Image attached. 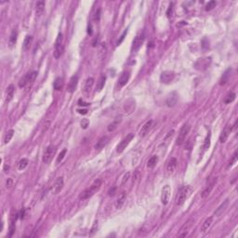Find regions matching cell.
Returning a JSON list of instances; mask_svg holds the SVG:
<instances>
[{"label": "cell", "mask_w": 238, "mask_h": 238, "mask_svg": "<svg viewBox=\"0 0 238 238\" xmlns=\"http://www.w3.org/2000/svg\"><path fill=\"white\" fill-rule=\"evenodd\" d=\"M216 6V1H209L206 6V10H211Z\"/></svg>", "instance_id": "60d3db41"}, {"label": "cell", "mask_w": 238, "mask_h": 238, "mask_svg": "<svg viewBox=\"0 0 238 238\" xmlns=\"http://www.w3.org/2000/svg\"><path fill=\"white\" fill-rule=\"evenodd\" d=\"M170 193H171V189L169 185L164 186L162 190V195H161V201H162L163 205H167L170 199Z\"/></svg>", "instance_id": "9c48e42d"}, {"label": "cell", "mask_w": 238, "mask_h": 238, "mask_svg": "<svg viewBox=\"0 0 238 238\" xmlns=\"http://www.w3.org/2000/svg\"><path fill=\"white\" fill-rule=\"evenodd\" d=\"M143 40H144V34H139L138 36L134 38L132 42V47H131V50L133 52H136L139 50V47H142V43H143Z\"/></svg>", "instance_id": "ba28073f"}, {"label": "cell", "mask_w": 238, "mask_h": 238, "mask_svg": "<svg viewBox=\"0 0 238 238\" xmlns=\"http://www.w3.org/2000/svg\"><path fill=\"white\" fill-rule=\"evenodd\" d=\"M236 161H237V152H235L234 153V155L233 156V158H232V160L230 161V163H229V167L230 166H234L235 163H236Z\"/></svg>", "instance_id": "b9f144b4"}, {"label": "cell", "mask_w": 238, "mask_h": 238, "mask_svg": "<svg viewBox=\"0 0 238 238\" xmlns=\"http://www.w3.org/2000/svg\"><path fill=\"white\" fill-rule=\"evenodd\" d=\"M14 92H15V87H14L13 85H9L8 87V88H7V95H6V102L7 103L9 102L12 100V98L14 96Z\"/></svg>", "instance_id": "7402d4cb"}, {"label": "cell", "mask_w": 238, "mask_h": 238, "mask_svg": "<svg viewBox=\"0 0 238 238\" xmlns=\"http://www.w3.org/2000/svg\"><path fill=\"white\" fill-rule=\"evenodd\" d=\"M37 75V72H36V71L31 72V73L30 72L27 73L19 81V87L24 88L28 85V84H32L34 81V79H36Z\"/></svg>", "instance_id": "277c9868"}, {"label": "cell", "mask_w": 238, "mask_h": 238, "mask_svg": "<svg viewBox=\"0 0 238 238\" xmlns=\"http://www.w3.org/2000/svg\"><path fill=\"white\" fill-rule=\"evenodd\" d=\"M217 178H215L210 183H209V185H207V188L205 189L204 191H203V193H202V194H201V196H202V198H206L207 196H208L209 194H210V193H211V191L213 190V188H214V186L216 185V183H217Z\"/></svg>", "instance_id": "2e32d148"}, {"label": "cell", "mask_w": 238, "mask_h": 238, "mask_svg": "<svg viewBox=\"0 0 238 238\" xmlns=\"http://www.w3.org/2000/svg\"><path fill=\"white\" fill-rule=\"evenodd\" d=\"M235 97H236L235 93H234V92H231V93H229V94H228V96L226 97V99H225L224 102H225V103H230V102L234 101L235 100Z\"/></svg>", "instance_id": "d590c367"}, {"label": "cell", "mask_w": 238, "mask_h": 238, "mask_svg": "<svg viewBox=\"0 0 238 238\" xmlns=\"http://www.w3.org/2000/svg\"><path fill=\"white\" fill-rule=\"evenodd\" d=\"M94 85V79L92 77H88L87 80H86V83H85V86H84V93H89L90 91H91V89H92V87Z\"/></svg>", "instance_id": "44dd1931"}, {"label": "cell", "mask_w": 238, "mask_h": 238, "mask_svg": "<svg viewBox=\"0 0 238 238\" xmlns=\"http://www.w3.org/2000/svg\"><path fill=\"white\" fill-rule=\"evenodd\" d=\"M77 84H78V76L77 75H73L71 78H70V81L68 83V86H67V91L69 93H73L76 87H77Z\"/></svg>", "instance_id": "7c38bea8"}, {"label": "cell", "mask_w": 238, "mask_h": 238, "mask_svg": "<svg viewBox=\"0 0 238 238\" xmlns=\"http://www.w3.org/2000/svg\"><path fill=\"white\" fill-rule=\"evenodd\" d=\"M171 14H172V6H170L169 8V9H167V11H166V16L169 17V18H170Z\"/></svg>", "instance_id": "7dc6e473"}, {"label": "cell", "mask_w": 238, "mask_h": 238, "mask_svg": "<svg viewBox=\"0 0 238 238\" xmlns=\"http://www.w3.org/2000/svg\"><path fill=\"white\" fill-rule=\"evenodd\" d=\"M100 12H101L100 9H98V11L96 12V16H95V20H100Z\"/></svg>", "instance_id": "681fc988"}, {"label": "cell", "mask_w": 238, "mask_h": 238, "mask_svg": "<svg viewBox=\"0 0 238 238\" xmlns=\"http://www.w3.org/2000/svg\"><path fill=\"white\" fill-rule=\"evenodd\" d=\"M210 141H211V134H210V132H209L208 135L207 136V138L205 139V142H204V145H203L204 152H207L209 147H210Z\"/></svg>", "instance_id": "1f68e13d"}, {"label": "cell", "mask_w": 238, "mask_h": 238, "mask_svg": "<svg viewBox=\"0 0 238 238\" xmlns=\"http://www.w3.org/2000/svg\"><path fill=\"white\" fill-rule=\"evenodd\" d=\"M212 222H213V217H209V218H207L204 222H203V224L201 226V229H200V232L201 234H206L208 229L210 228V226L212 225Z\"/></svg>", "instance_id": "e0dca14e"}, {"label": "cell", "mask_w": 238, "mask_h": 238, "mask_svg": "<svg viewBox=\"0 0 238 238\" xmlns=\"http://www.w3.org/2000/svg\"><path fill=\"white\" fill-rule=\"evenodd\" d=\"M66 153H67V150H66V149H64V150H62V151L60 153V155L58 156L57 160H56V163H57V164L61 163V161H62V159L64 158V156H65V155H66Z\"/></svg>", "instance_id": "8d00e7d4"}, {"label": "cell", "mask_w": 238, "mask_h": 238, "mask_svg": "<svg viewBox=\"0 0 238 238\" xmlns=\"http://www.w3.org/2000/svg\"><path fill=\"white\" fill-rule=\"evenodd\" d=\"M88 125H89V121L88 120V119H83L82 122H81V127L83 128H87L88 127Z\"/></svg>", "instance_id": "ee69618b"}, {"label": "cell", "mask_w": 238, "mask_h": 238, "mask_svg": "<svg viewBox=\"0 0 238 238\" xmlns=\"http://www.w3.org/2000/svg\"><path fill=\"white\" fill-rule=\"evenodd\" d=\"M157 161H158V157H157L156 156H152V157L148 160V162H147V166L150 167V169H153V167H155L156 165L157 164Z\"/></svg>", "instance_id": "4dcf8cb0"}, {"label": "cell", "mask_w": 238, "mask_h": 238, "mask_svg": "<svg viewBox=\"0 0 238 238\" xmlns=\"http://www.w3.org/2000/svg\"><path fill=\"white\" fill-rule=\"evenodd\" d=\"M178 101V94L176 92H172L166 99V104L169 107H173Z\"/></svg>", "instance_id": "ffe728a7"}, {"label": "cell", "mask_w": 238, "mask_h": 238, "mask_svg": "<svg viewBox=\"0 0 238 238\" xmlns=\"http://www.w3.org/2000/svg\"><path fill=\"white\" fill-rule=\"evenodd\" d=\"M55 153H56V147L53 146V145H50L47 147V148L46 149L45 153H44V156H43V162L45 164H48L51 161L52 157L54 156L55 155Z\"/></svg>", "instance_id": "52a82bcc"}, {"label": "cell", "mask_w": 238, "mask_h": 238, "mask_svg": "<svg viewBox=\"0 0 238 238\" xmlns=\"http://www.w3.org/2000/svg\"><path fill=\"white\" fill-rule=\"evenodd\" d=\"M125 200H126V193L123 192L120 195H119V197H118V199H117V201L115 203V207H116L117 209L122 207V206L124 205V203H125Z\"/></svg>", "instance_id": "83f0119b"}, {"label": "cell", "mask_w": 238, "mask_h": 238, "mask_svg": "<svg viewBox=\"0 0 238 238\" xmlns=\"http://www.w3.org/2000/svg\"><path fill=\"white\" fill-rule=\"evenodd\" d=\"M64 79L61 77H58L56 78L54 83H53V87L56 90H61L64 88Z\"/></svg>", "instance_id": "4316f807"}, {"label": "cell", "mask_w": 238, "mask_h": 238, "mask_svg": "<svg viewBox=\"0 0 238 238\" xmlns=\"http://www.w3.org/2000/svg\"><path fill=\"white\" fill-rule=\"evenodd\" d=\"M15 230H16V225H15V222H14V220H12L10 222V224H9V236H12L13 234L15 233Z\"/></svg>", "instance_id": "74e56055"}, {"label": "cell", "mask_w": 238, "mask_h": 238, "mask_svg": "<svg viewBox=\"0 0 238 238\" xmlns=\"http://www.w3.org/2000/svg\"><path fill=\"white\" fill-rule=\"evenodd\" d=\"M115 126H116V123H114V124H111V125H109V127H108V130H109V131H113V130H114V129L116 128Z\"/></svg>", "instance_id": "bcb514c9"}, {"label": "cell", "mask_w": 238, "mask_h": 238, "mask_svg": "<svg viewBox=\"0 0 238 238\" xmlns=\"http://www.w3.org/2000/svg\"><path fill=\"white\" fill-rule=\"evenodd\" d=\"M192 192V188L190 186H185L183 188L180 189V191L179 192L178 197L176 200V205L177 206H183L184 204V202L188 198V196L190 195Z\"/></svg>", "instance_id": "3957f363"}, {"label": "cell", "mask_w": 238, "mask_h": 238, "mask_svg": "<svg viewBox=\"0 0 238 238\" xmlns=\"http://www.w3.org/2000/svg\"><path fill=\"white\" fill-rule=\"evenodd\" d=\"M129 77H130L129 72L124 71V72L121 74V75H120V77H119V79H118V83H117V87H118V88H123L124 86L127 85V83H128V80H129Z\"/></svg>", "instance_id": "8fae6325"}, {"label": "cell", "mask_w": 238, "mask_h": 238, "mask_svg": "<svg viewBox=\"0 0 238 238\" xmlns=\"http://www.w3.org/2000/svg\"><path fill=\"white\" fill-rule=\"evenodd\" d=\"M17 38H18V32L17 30H12L11 34H10V37H9V47H13L15 46L16 42H17Z\"/></svg>", "instance_id": "cb8c5ba5"}, {"label": "cell", "mask_w": 238, "mask_h": 238, "mask_svg": "<svg viewBox=\"0 0 238 238\" xmlns=\"http://www.w3.org/2000/svg\"><path fill=\"white\" fill-rule=\"evenodd\" d=\"M97 230H98V221H95V222H94V224H93V226L91 227V229H90L89 235H93V234L97 232Z\"/></svg>", "instance_id": "ab89813d"}, {"label": "cell", "mask_w": 238, "mask_h": 238, "mask_svg": "<svg viewBox=\"0 0 238 238\" xmlns=\"http://www.w3.org/2000/svg\"><path fill=\"white\" fill-rule=\"evenodd\" d=\"M62 187H64V178L62 177H60L57 179V180L55 181V183L53 185V188H52V193L53 194H57L59 193L61 190H62Z\"/></svg>", "instance_id": "5bb4252c"}, {"label": "cell", "mask_w": 238, "mask_h": 238, "mask_svg": "<svg viewBox=\"0 0 238 238\" xmlns=\"http://www.w3.org/2000/svg\"><path fill=\"white\" fill-rule=\"evenodd\" d=\"M175 77V74L174 72L171 71H165L161 74L160 75V81L164 83V84H169L170 82L173 81Z\"/></svg>", "instance_id": "30bf717a"}, {"label": "cell", "mask_w": 238, "mask_h": 238, "mask_svg": "<svg viewBox=\"0 0 238 238\" xmlns=\"http://www.w3.org/2000/svg\"><path fill=\"white\" fill-rule=\"evenodd\" d=\"M64 50V37H62V34L60 33L58 34V37L56 39L55 42V50L53 52V55L56 59H59L61 57L62 53Z\"/></svg>", "instance_id": "7a4b0ae2"}, {"label": "cell", "mask_w": 238, "mask_h": 238, "mask_svg": "<svg viewBox=\"0 0 238 238\" xmlns=\"http://www.w3.org/2000/svg\"><path fill=\"white\" fill-rule=\"evenodd\" d=\"M230 73H231V69H228L227 71L224 73V74L222 75V77L220 79V85H225V84L227 83L228 79H229V76H230Z\"/></svg>", "instance_id": "836d02e7"}, {"label": "cell", "mask_w": 238, "mask_h": 238, "mask_svg": "<svg viewBox=\"0 0 238 238\" xmlns=\"http://www.w3.org/2000/svg\"><path fill=\"white\" fill-rule=\"evenodd\" d=\"M130 178V173L128 172V173H126L125 174V176L123 178V180H122V185H125L126 183H127V181L128 180V179Z\"/></svg>", "instance_id": "7bdbcfd3"}, {"label": "cell", "mask_w": 238, "mask_h": 238, "mask_svg": "<svg viewBox=\"0 0 238 238\" xmlns=\"http://www.w3.org/2000/svg\"><path fill=\"white\" fill-rule=\"evenodd\" d=\"M27 166H28V159H26V158H23V159L19 162L18 169H19V170H23V169H25V167H26Z\"/></svg>", "instance_id": "e575fe53"}, {"label": "cell", "mask_w": 238, "mask_h": 238, "mask_svg": "<svg viewBox=\"0 0 238 238\" xmlns=\"http://www.w3.org/2000/svg\"><path fill=\"white\" fill-rule=\"evenodd\" d=\"M133 138H134V134L133 133H129L128 135L126 136L122 141L120 142V143H119L116 147V152L118 153H121L122 152H124V150L127 148V146L130 143V142L133 139Z\"/></svg>", "instance_id": "8992f818"}, {"label": "cell", "mask_w": 238, "mask_h": 238, "mask_svg": "<svg viewBox=\"0 0 238 238\" xmlns=\"http://www.w3.org/2000/svg\"><path fill=\"white\" fill-rule=\"evenodd\" d=\"M105 81H106V76L101 75L100 79L97 82V86H96L97 91H101V89L104 88V85H105Z\"/></svg>", "instance_id": "484cf974"}, {"label": "cell", "mask_w": 238, "mask_h": 238, "mask_svg": "<svg viewBox=\"0 0 238 238\" xmlns=\"http://www.w3.org/2000/svg\"><path fill=\"white\" fill-rule=\"evenodd\" d=\"M107 142H108V138H107L106 136H103V137H101V138L99 139V141L97 142V143H96L95 146H94V148H95L96 150H101V149L103 148V147L107 144Z\"/></svg>", "instance_id": "603a6c76"}, {"label": "cell", "mask_w": 238, "mask_h": 238, "mask_svg": "<svg viewBox=\"0 0 238 238\" xmlns=\"http://www.w3.org/2000/svg\"><path fill=\"white\" fill-rule=\"evenodd\" d=\"M45 6H46V4H45L44 1H38L37 3V9H36V11H37V14L38 16H40L41 14L44 12V10H45Z\"/></svg>", "instance_id": "f1b7e54d"}, {"label": "cell", "mask_w": 238, "mask_h": 238, "mask_svg": "<svg viewBox=\"0 0 238 238\" xmlns=\"http://www.w3.org/2000/svg\"><path fill=\"white\" fill-rule=\"evenodd\" d=\"M190 129H191V127L188 124L183 125V127L181 128V129L180 131V134L177 138V141H176L177 145H183L184 143L186 137L188 136L189 132H190Z\"/></svg>", "instance_id": "5b68a950"}, {"label": "cell", "mask_w": 238, "mask_h": 238, "mask_svg": "<svg viewBox=\"0 0 238 238\" xmlns=\"http://www.w3.org/2000/svg\"><path fill=\"white\" fill-rule=\"evenodd\" d=\"M78 105H80V106H87V105H88V103H85L82 100H79L78 101Z\"/></svg>", "instance_id": "c3c4849f"}, {"label": "cell", "mask_w": 238, "mask_h": 238, "mask_svg": "<svg viewBox=\"0 0 238 238\" xmlns=\"http://www.w3.org/2000/svg\"><path fill=\"white\" fill-rule=\"evenodd\" d=\"M232 130H233V128L230 127V126H227V127H225V128L221 131L220 136V142L221 143H224L227 141V139L229 138Z\"/></svg>", "instance_id": "9a60e30c"}, {"label": "cell", "mask_w": 238, "mask_h": 238, "mask_svg": "<svg viewBox=\"0 0 238 238\" xmlns=\"http://www.w3.org/2000/svg\"><path fill=\"white\" fill-rule=\"evenodd\" d=\"M174 133H175V130L174 129H171V130H169V132L166 133V135L165 136V138H164V141L166 142V141H169V139H171L173 136H174Z\"/></svg>", "instance_id": "f35d334b"}, {"label": "cell", "mask_w": 238, "mask_h": 238, "mask_svg": "<svg viewBox=\"0 0 238 238\" xmlns=\"http://www.w3.org/2000/svg\"><path fill=\"white\" fill-rule=\"evenodd\" d=\"M101 180H99V179L96 180L94 183L91 184V186H90L89 188H88V189H86V190L81 193L80 199L81 200H87V199L90 198L97 191H99V189L101 188Z\"/></svg>", "instance_id": "6da1fadb"}, {"label": "cell", "mask_w": 238, "mask_h": 238, "mask_svg": "<svg viewBox=\"0 0 238 238\" xmlns=\"http://www.w3.org/2000/svg\"><path fill=\"white\" fill-rule=\"evenodd\" d=\"M228 206H229V200L228 199H226L224 202L222 203V204L216 209V211L214 212V216H216V217H220V216H221L222 214H223V212H224L226 209H227V207H228Z\"/></svg>", "instance_id": "ac0fdd59"}, {"label": "cell", "mask_w": 238, "mask_h": 238, "mask_svg": "<svg viewBox=\"0 0 238 238\" xmlns=\"http://www.w3.org/2000/svg\"><path fill=\"white\" fill-rule=\"evenodd\" d=\"M77 112L79 114H83V115H86L88 113V110H77Z\"/></svg>", "instance_id": "816d5d0a"}, {"label": "cell", "mask_w": 238, "mask_h": 238, "mask_svg": "<svg viewBox=\"0 0 238 238\" xmlns=\"http://www.w3.org/2000/svg\"><path fill=\"white\" fill-rule=\"evenodd\" d=\"M11 185H12V180L11 179H8V180H7V186L10 187Z\"/></svg>", "instance_id": "f907efd6"}, {"label": "cell", "mask_w": 238, "mask_h": 238, "mask_svg": "<svg viewBox=\"0 0 238 238\" xmlns=\"http://www.w3.org/2000/svg\"><path fill=\"white\" fill-rule=\"evenodd\" d=\"M153 120H149L142 126L141 131H139V135H141V137H144L147 133L150 131V129L153 127Z\"/></svg>", "instance_id": "d6986e66"}, {"label": "cell", "mask_w": 238, "mask_h": 238, "mask_svg": "<svg viewBox=\"0 0 238 238\" xmlns=\"http://www.w3.org/2000/svg\"><path fill=\"white\" fill-rule=\"evenodd\" d=\"M32 42H33L32 36H26V37L24 38V41H23V48L25 50H29L31 45H32Z\"/></svg>", "instance_id": "f546056e"}, {"label": "cell", "mask_w": 238, "mask_h": 238, "mask_svg": "<svg viewBox=\"0 0 238 238\" xmlns=\"http://www.w3.org/2000/svg\"><path fill=\"white\" fill-rule=\"evenodd\" d=\"M177 164H178L177 159H176V158H174V157L171 158V159L169 160V164H167V166H166V170L169 171V173L174 172L175 169H176V167H177Z\"/></svg>", "instance_id": "d4e9b609"}, {"label": "cell", "mask_w": 238, "mask_h": 238, "mask_svg": "<svg viewBox=\"0 0 238 238\" xmlns=\"http://www.w3.org/2000/svg\"><path fill=\"white\" fill-rule=\"evenodd\" d=\"M193 223V218H191L190 220H188L186 222H185V224L181 227L180 229V236L181 237H185L187 234H188V232H189V229L191 228L192 224Z\"/></svg>", "instance_id": "4fadbf2b"}, {"label": "cell", "mask_w": 238, "mask_h": 238, "mask_svg": "<svg viewBox=\"0 0 238 238\" xmlns=\"http://www.w3.org/2000/svg\"><path fill=\"white\" fill-rule=\"evenodd\" d=\"M127 33H128V31H127V30H126V31H125V32L123 33V34H122V36H121L120 39H119V40L117 41V45H118V46H119V45H120V44L122 43V41L124 40L125 37H126V34H127Z\"/></svg>", "instance_id": "f6af8a7d"}, {"label": "cell", "mask_w": 238, "mask_h": 238, "mask_svg": "<svg viewBox=\"0 0 238 238\" xmlns=\"http://www.w3.org/2000/svg\"><path fill=\"white\" fill-rule=\"evenodd\" d=\"M13 135H14V130L13 129H9L8 132L6 133V135L4 137V143L5 144H8L11 141Z\"/></svg>", "instance_id": "d6a6232c"}]
</instances>
